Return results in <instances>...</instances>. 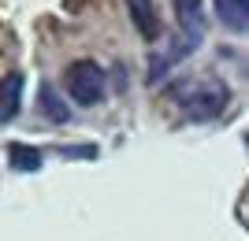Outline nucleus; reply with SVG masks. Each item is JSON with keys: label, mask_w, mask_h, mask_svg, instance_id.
<instances>
[{"label": "nucleus", "mask_w": 249, "mask_h": 241, "mask_svg": "<svg viewBox=\"0 0 249 241\" xmlns=\"http://www.w3.org/2000/svg\"><path fill=\"white\" fill-rule=\"evenodd\" d=\"M22 108V74L11 71L4 82H0V123H11Z\"/></svg>", "instance_id": "obj_5"}, {"label": "nucleus", "mask_w": 249, "mask_h": 241, "mask_svg": "<svg viewBox=\"0 0 249 241\" xmlns=\"http://www.w3.org/2000/svg\"><path fill=\"white\" fill-rule=\"evenodd\" d=\"M175 15H178V26L186 33L190 45L201 41L205 33V15H201V0H175Z\"/></svg>", "instance_id": "obj_4"}, {"label": "nucleus", "mask_w": 249, "mask_h": 241, "mask_svg": "<svg viewBox=\"0 0 249 241\" xmlns=\"http://www.w3.org/2000/svg\"><path fill=\"white\" fill-rule=\"evenodd\" d=\"M126 15L134 22V30L145 37V41H156L160 37V15H156L153 0H126Z\"/></svg>", "instance_id": "obj_3"}, {"label": "nucleus", "mask_w": 249, "mask_h": 241, "mask_svg": "<svg viewBox=\"0 0 249 241\" xmlns=\"http://www.w3.org/2000/svg\"><path fill=\"white\" fill-rule=\"evenodd\" d=\"M231 104V89L219 78H205V82L190 85L186 93H182V115L190 123H208V119H216L223 108Z\"/></svg>", "instance_id": "obj_1"}, {"label": "nucleus", "mask_w": 249, "mask_h": 241, "mask_svg": "<svg viewBox=\"0 0 249 241\" xmlns=\"http://www.w3.org/2000/svg\"><path fill=\"white\" fill-rule=\"evenodd\" d=\"M37 104H41V115L45 119H52V123H67V104L60 100V93H56L49 82L37 89Z\"/></svg>", "instance_id": "obj_8"}, {"label": "nucleus", "mask_w": 249, "mask_h": 241, "mask_svg": "<svg viewBox=\"0 0 249 241\" xmlns=\"http://www.w3.org/2000/svg\"><path fill=\"white\" fill-rule=\"evenodd\" d=\"M216 4V19L227 26V30L242 33L249 26V8H246V0H212Z\"/></svg>", "instance_id": "obj_6"}, {"label": "nucleus", "mask_w": 249, "mask_h": 241, "mask_svg": "<svg viewBox=\"0 0 249 241\" xmlns=\"http://www.w3.org/2000/svg\"><path fill=\"white\" fill-rule=\"evenodd\" d=\"M41 160L45 156L34 145H22V141H11V145H8V163L15 171H37V167H41Z\"/></svg>", "instance_id": "obj_7"}, {"label": "nucleus", "mask_w": 249, "mask_h": 241, "mask_svg": "<svg viewBox=\"0 0 249 241\" xmlns=\"http://www.w3.org/2000/svg\"><path fill=\"white\" fill-rule=\"evenodd\" d=\"M67 96L82 108H93L104 100V71L93 60H74L67 67Z\"/></svg>", "instance_id": "obj_2"}]
</instances>
